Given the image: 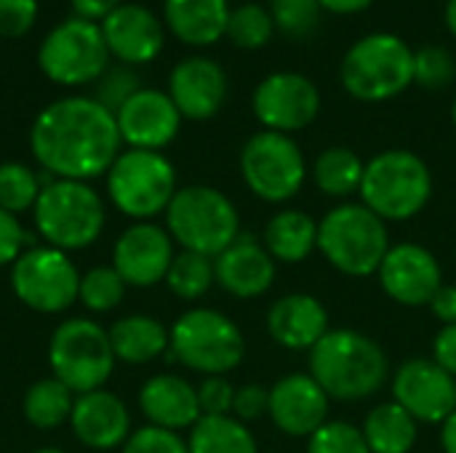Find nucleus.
<instances>
[{
  "label": "nucleus",
  "mask_w": 456,
  "mask_h": 453,
  "mask_svg": "<svg viewBox=\"0 0 456 453\" xmlns=\"http://www.w3.org/2000/svg\"><path fill=\"white\" fill-rule=\"evenodd\" d=\"M363 171L366 163L347 147H329L313 163L315 187L329 198H350L353 192H361Z\"/></svg>",
  "instance_id": "7c9ffc66"
},
{
  "label": "nucleus",
  "mask_w": 456,
  "mask_h": 453,
  "mask_svg": "<svg viewBox=\"0 0 456 453\" xmlns=\"http://www.w3.org/2000/svg\"><path fill=\"white\" fill-rule=\"evenodd\" d=\"M27 238L19 216L0 208V267H11L27 251Z\"/></svg>",
  "instance_id": "a18cd8bd"
},
{
  "label": "nucleus",
  "mask_w": 456,
  "mask_h": 453,
  "mask_svg": "<svg viewBox=\"0 0 456 453\" xmlns=\"http://www.w3.org/2000/svg\"><path fill=\"white\" fill-rule=\"evenodd\" d=\"M32 453H67V451H61V449H53V446H45V449H37V451H32Z\"/></svg>",
  "instance_id": "864d4df0"
},
{
  "label": "nucleus",
  "mask_w": 456,
  "mask_h": 453,
  "mask_svg": "<svg viewBox=\"0 0 456 453\" xmlns=\"http://www.w3.org/2000/svg\"><path fill=\"white\" fill-rule=\"evenodd\" d=\"M69 5H72V13L77 19L102 24L120 5V0H69Z\"/></svg>",
  "instance_id": "de8ad7c7"
},
{
  "label": "nucleus",
  "mask_w": 456,
  "mask_h": 453,
  "mask_svg": "<svg viewBox=\"0 0 456 453\" xmlns=\"http://www.w3.org/2000/svg\"><path fill=\"white\" fill-rule=\"evenodd\" d=\"M361 430L371 453H411L419 435V422L393 400L371 409Z\"/></svg>",
  "instance_id": "c85d7f7f"
},
{
  "label": "nucleus",
  "mask_w": 456,
  "mask_h": 453,
  "mask_svg": "<svg viewBox=\"0 0 456 453\" xmlns=\"http://www.w3.org/2000/svg\"><path fill=\"white\" fill-rule=\"evenodd\" d=\"M126 288L128 286L115 267H94L80 275L77 302L91 312H112L115 307H120Z\"/></svg>",
  "instance_id": "c9c22d12"
},
{
  "label": "nucleus",
  "mask_w": 456,
  "mask_h": 453,
  "mask_svg": "<svg viewBox=\"0 0 456 453\" xmlns=\"http://www.w3.org/2000/svg\"><path fill=\"white\" fill-rule=\"evenodd\" d=\"M240 174L259 200L286 203L302 190L307 166L299 144L289 133L265 128L243 144Z\"/></svg>",
  "instance_id": "ddd939ff"
},
{
  "label": "nucleus",
  "mask_w": 456,
  "mask_h": 453,
  "mask_svg": "<svg viewBox=\"0 0 456 453\" xmlns=\"http://www.w3.org/2000/svg\"><path fill=\"white\" fill-rule=\"evenodd\" d=\"M69 427L77 443H83L91 451L123 449L134 433L126 403L104 387L75 398Z\"/></svg>",
  "instance_id": "4be33fe9"
},
{
  "label": "nucleus",
  "mask_w": 456,
  "mask_h": 453,
  "mask_svg": "<svg viewBox=\"0 0 456 453\" xmlns=\"http://www.w3.org/2000/svg\"><path fill=\"white\" fill-rule=\"evenodd\" d=\"M110 51L102 27L77 16L56 24L37 48V67L56 85L96 83L110 67Z\"/></svg>",
  "instance_id": "9b49d317"
},
{
  "label": "nucleus",
  "mask_w": 456,
  "mask_h": 453,
  "mask_svg": "<svg viewBox=\"0 0 456 453\" xmlns=\"http://www.w3.org/2000/svg\"><path fill=\"white\" fill-rule=\"evenodd\" d=\"M168 352L176 363L203 376H224L240 366L246 336L227 315L208 307L187 310L168 331Z\"/></svg>",
  "instance_id": "6e6552de"
},
{
  "label": "nucleus",
  "mask_w": 456,
  "mask_h": 453,
  "mask_svg": "<svg viewBox=\"0 0 456 453\" xmlns=\"http://www.w3.org/2000/svg\"><path fill=\"white\" fill-rule=\"evenodd\" d=\"M104 179L110 203L134 222H152L166 214L179 190L174 163L152 150H120Z\"/></svg>",
  "instance_id": "1a4fd4ad"
},
{
  "label": "nucleus",
  "mask_w": 456,
  "mask_h": 453,
  "mask_svg": "<svg viewBox=\"0 0 456 453\" xmlns=\"http://www.w3.org/2000/svg\"><path fill=\"white\" fill-rule=\"evenodd\" d=\"M75 392L69 387H64L59 379L48 376V379H37L35 384H29V390L24 392V419L35 427V430H56L64 422H69L72 417V406H75Z\"/></svg>",
  "instance_id": "2f4dec72"
},
{
  "label": "nucleus",
  "mask_w": 456,
  "mask_h": 453,
  "mask_svg": "<svg viewBox=\"0 0 456 453\" xmlns=\"http://www.w3.org/2000/svg\"><path fill=\"white\" fill-rule=\"evenodd\" d=\"M310 376L329 398L355 403L385 387L390 363L371 336L350 328H329V334L310 350Z\"/></svg>",
  "instance_id": "f03ea898"
},
{
  "label": "nucleus",
  "mask_w": 456,
  "mask_h": 453,
  "mask_svg": "<svg viewBox=\"0 0 456 453\" xmlns=\"http://www.w3.org/2000/svg\"><path fill=\"white\" fill-rule=\"evenodd\" d=\"M166 230L182 251L219 256L238 235L240 216L235 203L216 187H179L166 208Z\"/></svg>",
  "instance_id": "423d86ee"
},
{
  "label": "nucleus",
  "mask_w": 456,
  "mask_h": 453,
  "mask_svg": "<svg viewBox=\"0 0 456 453\" xmlns=\"http://www.w3.org/2000/svg\"><path fill=\"white\" fill-rule=\"evenodd\" d=\"M251 107L267 131L291 133L307 128L318 117L321 93L315 83L299 72H273L256 85Z\"/></svg>",
  "instance_id": "4468645a"
},
{
  "label": "nucleus",
  "mask_w": 456,
  "mask_h": 453,
  "mask_svg": "<svg viewBox=\"0 0 456 453\" xmlns=\"http://www.w3.org/2000/svg\"><path fill=\"white\" fill-rule=\"evenodd\" d=\"M307 453H371L363 430L350 422H326L307 438Z\"/></svg>",
  "instance_id": "e433bc0d"
},
{
  "label": "nucleus",
  "mask_w": 456,
  "mask_h": 453,
  "mask_svg": "<svg viewBox=\"0 0 456 453\" xmlns=\"http://www.w3.org/2000/svg\"><path fill=\"white\" fill-rule=\"evenodd\" d=\"M374 0H318V5L323 11H331V13H339V16H347V13H361L371 5Z\"/></svg>",
  "instance_id": "8fccbe9b"
},
{
  "label": "nucleus",
  "mask_w": 456,
  "mask_h": 453,
  "mask_svg": "<svg viewBox=\"0 0 456 453\" xmlns=\"http://www.w3.org/2000/svg\"><path fill=\"white\" fill-rule=\"evenodd\" d=\"M433 360L456 379V323L444 326L433 339Z\"/></svg>",
  "instance_id": "49530a36"
},
{
  "label": "nucleus",
  "mask_w": 456,
  "mask_h": 453,
  "mask_svg": "<svg viewBox=\"0 0 456 453\" xmlns=\"http://www.w3.org/2000/svg\"><path fill=\"white\" fill-rule=\"evenodd\" d=\"M115 123L120 131V139L128 150H152L160 152L168 147L179 128L182 115L176 104L171 101L168 91L158 88H139L118 112Z\"/></svg>",
  "instance_id": "a211bd4d"
},
{
  "label": "nucleus",
  "mask_w": 456,
  "mask_h": 453,
  "mask_svg": "<svg viewBox=\"0 0 456 453\" xmlns=\"http://www.w3.org/2000/svg\"><path fill=\"white\" fill-rule=\"evenodd\" d=\"M163 19L182 43L211 45L227 29L230 5L227 0H166Z\"/></svg>",
  "instance_id": "a878e982"
},
{
  "label": "nucleus",
  "mask_w": 456,
  "mask_h": 453,
  "mask_svg": "<svg viewBox=\"0 0 456 453\" xmlns=\"http://www.w3.org/2000/svg\"><path fill=\"white\" fill-rule=\"evenodd\" d=\"M110 334L91 318H69L59 323L48 342L51 376L75 395L102 390L115 371Z\"/></svg>",
  "instance_id": "9d476101"
},
{
  "label": "nucleus",
  "mask_w": 456,
  "mask_h": 453,
  "mask_svg": "<svg viewBox=\"0 0 456 453\" xmlns=\"http://www.w3.org/2000/svg\"><path fill=\"white\" fill-rule=\"evenodd\" d=\"M456 77V61L449 48L425 45L414 53V80L430 91L446 88Z\"/></svg>",
  "instance_id": "58836bf2"
},
{
  "label": "nucleus",
  "mask_w": 456,
  "mask_h": 453,
  "mask_svg": "<svg viewBox=\"0 0 456 453\" xmlns=\"http://www.w3.org/2000/svg\"><path fill=\"white\" fill-rule=\"evenodd\" d=\"M329 395L310 374H289L270 387V419L291 438H310L329 422Z\"/></svg>",
  "instance_id": "6ab92c4d"
},
{
  "label": "nucleus",
  "mask_w": 456,
  "mask_h": 453,
  "mask_svg": "<svg viewBox=\"0 0 456 453\" xmlns=\"http://www.w3.org/2000/svg\"><path fill=\"white\" fill-rule=\"evenodd\" d=\"M120 147L115 115L94 96L56 99L37 112L29 128L32 158L51 179H99L110 171Z\"/></svg>",
  "instance_id": "f257e3e1"
},
{
  "label": "nucleus",
  "mask_w": 456,
  "mask_h": 453,
  "mask_svg": "<svg viewBox=\"0 0 456 453\" xmlns=\"http://www.w3.org/2000/svg\"><path fill=\"white\" fill-rule=\"evenodd\" d=\"M139 409L152 427L160 430H190L203 414L198 403V387L176 374H158L139 390Z\"/></svg>",
  "instance_id": "393cba45"
},
{
  "label": "nucleus",
  "mask_w": 456,
  "mask_h": 453,
  "mask_svg": "<svg viewBox=\"0 0 456 453\" xmlns=\"http://www.w3.org/2000/svg\"><path fill=\"white\" fill-rule=\"evenodd\" d=\"M339 75L358 101H387L414 83V51L393 32H371L350 45Z\"/></svg>",
  "instance_id": "0eeeda50"
},
{
  "label": "nucleus",
  "mask_w": 456,
  "mask_h": 453,
  "mask_svg": "<svg viewBox=\"0 0 456 453\" xmlns=\"http://www.w3.org/2000/svg\"><path fill=\"white\" fill-rule=\"evenodd\" d=\"M120 453H190V449L179 433L144 425L142 430L131 433V438L126 441Z\"/></svg>",
  "instance_id": "a19ab883"
},
{
  "label": "nucleus",
  "mask_w": 456,
  "mask_h": 453,
  "mask_svg": "<svg viewBox=\"0 0 456 453\" xmlns=\"http://www.w3.org/2000/svg\"><path fill=\"white\" fill-rule=\"evenodd\" d=\"M267 331L286 350H313L329 334V312L310 294H289L267 310Z\"/></svg>",
  "instance_id": "b1692460"
},
{
  "label": "nucleus",
  "mask_w": 456,
  "mask_h": 453,
  "mask_svg": "<svg viewBox=\"0 0 456 453\" xmlns=\"http://www.w3.org/2000/svg\"><path fill=\"white\" fill-rule=\"evenodd\" d=\"M13 296L43 315H59L77 302L80 272L67 251L53 246H29L11 264Z\"/></svg>",
  "instance_id": "f8f14e48"
},
{
  "label": "nucleus",
  "mask_w": 456,
  "mask_h": 453,
  "mask_svg": "<svg viewBox=\"0 0 456 453\" xmlns=\"http://www.w3.org/2000/svg\"><path fill=\"white\" fill-rule=\"evenodd\" d=\"M216 283L235 299L265 296L275 283V259L248 232H240L219 256H214Z\"/></svg>",
  "instance_id": "412c9836"
},
{
  "label": "nucleus",
  "mask_w": 456,
  "mask_h": 453,
  "mask_svg": "<svg viewBox=\"0 0 456 453\" xmlns=\"http://www.w3.org/2000/svg\"><path fill=\"white\" fill-rule=\"evenodd\" d=\"M318 0H270V13L273 21L281 32L289 37H307L318 27L321 16Z\"/></svg>",
  "instance_id": "4c0bfd02"
},
{
  "label": "nucleus",
  "mask_w": 456,
  "mask_h": 453,
  "mask_svg": "<svg viewBox=\"0 0 456 453\" xmlns=\"http://www.w3.org/2000/svg\"><path fill=\"white\" fill-rule=\"evenodd\" d=\"M43 184L45 182L27 163H19V160L0 163V208L13 216L32 211Z\"/></svg>",
  "instance_id": "72a5a7b5"
},
{
  "label": "nucleus",
  "mask_w": 456,
  "mask_h": 453,
  "mask_svg": "<svg viewBox=\"0 0 456 453\" xmlns=\"http://www.w3.org/2000/svg\"><path fill=\"white\" fill-rule=\"evenodd\" d=\"M96 85V93H94V99L102 104V107H107L112 115L142 88L139 85V75H136V69L134 67H128V64H115V67H107L104 69V75L94 83Z\"/></svg>",
  "instance_id": "ea45409f"
},
{
  "label": "nucleus",
  "mask_w": 456,
  "mask_h": 453,
  "mask_svg": "<svg viewBox=\"0 0 456 453\" xmlns=\"http://www.w3.org/2000/svg\"><path fill=\"white\" fill-rule=\"evenodd\" d=\"M168 286V291L176 296V299H184V302H195L200 296L208 294V288L216 283V275H214V259L211 256H203V254H195V251H179L168 267V275L163 280Z\"/></svg>",
  "instance_id": "473e14b6"
},
{
  "label": "nucleus",
  "mask_w": 456,
  "mask_h": 453,
  "mask_svg": "<svg viewBox=\"0 0 456 453\" xmlns=\"http://www.w3.org/2000/svg\"><path fill=\"white\" fill-rule=\"evenodd\" d=\"M107 334L115 360L126 366H144L168 352V328L152 315L118 318Z\"/></svg>",
  "instance_id": "bb28decb"
},
{
  "label": "nucleus",
  "mask_w": 456,
  "mask_h": 453,
  "mask_svg": "<svg viewBox=\"0 0 456 453\" xmlns=\"http://www.w3.org/2000/svg\"><path fill=\"white\" fill-rule=\"evenodd\" d=\"M446 27H449V32L456 37V0L446 3Z\"/></svg>",
  "instance_id": "603ef678"
},
{
  "label": "nucleus",
  "mask_w": 456,
  "mask_h": 453,
  "mask_svg": "<svg viewBox=\"0 0 456 453\" xmlns=\"http://www.w3.org/2000/svg\"><path fill=\"white\" fill-rule=\"evenodd\" d=\"M168 96L182 117L208 120L222 109L227 99V75L216 61L206 56L182 59L171 69Z\"/></svg>",
  "instance_id": "5701e85b"
},
{
  "label": "nucleus",
  "mask_w": 456,
  "mask_h": 453,
  "mask_svg": "<svg viewBox=\"0 0 456 453\" xmlns=\"http://www.w3.org/2000/svg\"><path fill=\"white\" fill-rule=\"evenodd\" d=\"M441 446L444 453H456V411L441 425Z\"/></svg>",
  "instance_id": "3c124183"
},
{
  "label": "nucleus",
  "mask_w": 456,
  "mask_h": 453,
  "mask_svg": "<svg viewBox=\"0 0 456 453\" xmlns=\"http://www.w3.org/2000/svg\"><path fill=\"white\" fill-rule=\"evenodd\" d=\"M235 387L224 376H206L198 384V403L203 417H232Z\"/></svg>",
  "instance_id": "79ce46f5"
},
{
  "label": "nucleus",
  "mask_w": 456,
  "mask_h": 453,
  "mask_svg": "<svg viewBox=\"0 0 456 453\" xmlns=\"http://www.w3.org/2000/svg\"><path fill=\"white\" fill-rule=\"evenodd\" d=\"M428 307L444 326L456 323V286H441Z\"/></svg>",
  "instance_id": "09e8293b"
},
{
  "label": "nucleus",
  "mask_w": 456,
  "mask_h": 453,
  "mask_svg": "<svg viewBox=\"0 0 456 453\" xmlns=\"http://www.w3.org/2000/svg\"><path fill=\"white\" fill-rule=\"evenodd\" d=\"M35 230L59 251H80L94 246L107 224L102 195L88 182L45 179L32 208Z\"/></svg>",
  "instance_id": "7ed1b4c3"
},
{
  "label": "nucleus",
  "mask_w": 456,
  "mask_h": 453,
  "mask_svg": "<svg viewBox=\"0 0 456 453\" xmlns=\"http://www.w3.org/2000/svg\"><path fill=\"white\" fill-rule=\"evenodd\" d=\"M433 195V174L411 150H385L366 163L361 203L385 222H409L425 211Z\"/></svg>",
  "instance_id": "20e7f679"
},
{
  "label": "nucleus",
  "mask_w": 456,
  "mask_h": 453,
  "mask_svg": "<svg viewBox=\"0 0 456 453\" xmlns=\"http://www.w3.org/2000/svg\"><path fill=\"white\" fill-rule=\"evenodd\" d=\"M262 243L275 262L299 264L318 248V222L297 208L278 211L267 222Z\"/></svg>",
  "instance_id": "cd10ccee"
},
{
  "label": "nucleus",
  "mask_w": 456,
  "mask_h": 453,
  "mask_svg": "<svg viewBox=\"0 0 456 453\" xmlns=\"http://www.w3.org/2000/svg\"><path fill=\"white\" fill-rule=\"evenodd\" d=\"M275 21L270 8L259 5V3H246L238 8H230V19H227V29L224 35L238 45V48H262L270 37H273Z\"/></svg>",
  "instance_id": "f704fd0d"
},
{
  "label": "nucleus",
  "mask_w": 456,
  "mask_h": 453,
  "mask_svg": "<svg viewBox=\"0 0 456 453\" xmlns=\"http://www.w3.org/2000/svg\"><path fill=\"white\" fill-rule=\"evenodd\" d=\"M318 251L350 278H369L390 251L387 222L363 203L334 206L318 222Z\"/></svg>",
  "instance_id": "39448f33"
},
{
  "label": "nucleus",
  "mask_w": 456,
  "mask_h": 453,
  "mask_svg": "<svg viewBox=\"0 0 456 453\" xmlns=\"http://www.w3.org/2000/svg\"><path fill=\"white\" fill-rule=\"evenodd\" d=\"M190 453H259L256 438L235 417H200L190 427Z\"/></svg>",
  "instance_id": "c756f323"
},
{
  "label": "nucleus",
  "mask_w": 456,
  "mask_h": 453,
  "mask_svg": "<svg viewBox=\"0 0 456 453\" xmlns=\"http://www.w3.org/2000/svg\"><path fill=\"white\" fill-rule=\"evenodd\" d=\"M99 27L110 56L128 67H139L158 59L166 43L163 21L147 5L139 3H120Z\"/></svg>",
  "instance_id": "aec40b11"
},
{
  "label": "nucleus",
  "mask_w": 456,
  "mask_h": 453,
  "mask_svg": "<svg viewBox=\"0 0 456 453\" xmlns=\"http://www.w3.org/2000/svg\"><path fill=\"white\" fill-rule=\"evenodd\" d=\"M452 117H454V125H456V101H454V109H452Z\"/></svg>",
  "instance_id": "5fc2aeb1"
},
{
  "label": "nucleus",
  "mask_w": 456,
  "mask_h": 453,
  "mask_svg": "<svg viewBox=\"0 0 456 453\" xmlns=\"http://www.w3.org/2000/svg\"><path fill=\"white\" fill-rule=\"evenodd\" d=\"M174 238L155 222H134L112 246V267L134 288H152L166 280L174 262Z\"/></svg>",
  "instance_id": "dca6fc26"
},
{
  "label": "nucleus",
  "mask_w": 456,
  "mask_h": 453,
  "mask_svg": "<svg viewBox=\"0 0 456 453\" xmlns=\"http://www.w3.org/2000/svg\"><path fill=\"white\" fill-rule=\"evenodd\" d=\"M377 275L382 291L403 307H428L444 286V272L436 254L419 243L390 246Z\"/></svg>",
  "instance_id": "f3484780"
},
{
  "label": "nucleus",
  "mask_w": 456,
  "mask_h": 453,
  "mask_svg": "<svg viewBox=\"0 0 456 453\" xmlns=\"http://www.w3.org/2000/svg\"><path fill=\"white\" fill-rule=\"evenodd\" d=\"M393 400L417 422L444 425L456 411V379L436 360H406L393 374Z\"/></svg>",
  "instance_id": "2eb2a0df"
},
{
  "label": "nucleus",
  "mask_w": 456,
  "mask_h": 453,
  "mask_svg": "<svg viewBox=\"0 0 456 453\" xmlns=\"http://www.w3.org/2000/svg\"><path fill=\"white\" fill-rule=\"evenodd\" d=\"M270 409V390L251 382V384H243L235 390V400H232V417L240 419L243 425L246 422H256L267 414Z\"/></svg>",
  "instance_id": "c03bdc74"
},
{
  "label": "nucleus",
  "mask_w": 456,
  "mask_h": 453,
  "mask_svg": "<svg viewBox=\"0 0 456 453\" xmlns=\"http://www.w3.org/2000/svg\"><path fill=\"white\" fill-rule=\"evenodd\" d=\"M37 21V0H0V35L24 37Z\"/></svg>",
  "instance_id": "37998d69"
}]
</instances>
